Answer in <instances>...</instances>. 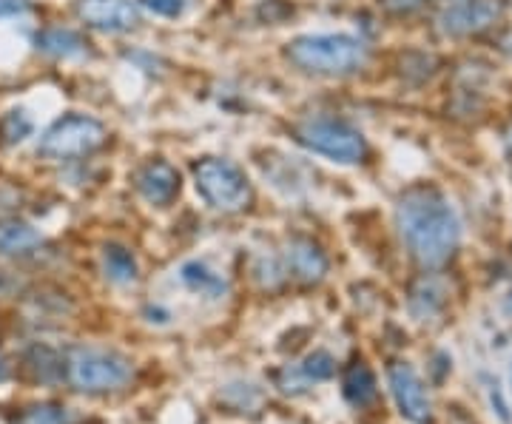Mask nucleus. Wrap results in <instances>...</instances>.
Returning <instances> with one entry per match:
<instances>
[{
	"mask_svg": "<svg viewBox=\"0 0 512 424\" xmlns=\"http://www.w3.org/2000/svg\"><path fill=\"white\" fill-rule=\"evenodd\" d=\"M396 222L410 257L424 268H439L456 254L461 225L436 188H410L396 205Z\"/></svg>",
	"mask_w": 512,
	"mask_h": 424,
	"instance_id": "1",
	"label": "nucleus"
},
{
	"mask_svg": "<svg viewBox=\"0 0 512 424\" xmlns=\"http://www.w3.org/2000/svg\"><path fill=\"white\" fill-rule=\"evenodd\" d=\"M285 55L302 72L336 77L362 69L367 60V46L365 40L345 32H325V35L293 37Z\"/></svg>",
	"mask_w": 512,
	"mask_h": 424,
	"instance_id": "2",
	"label": "nucleus"
},
{
	"mask_svg": "<svg viewBox=\"0 0 512 424\" xmlns=\"http://www.w3.org/2000/svg\"><path fill=\"white\" fill-rule=\"evenodd\" d=\"M66 379L83 393H111L126 388L134 368L123 353L103 348H72L66 356Z\"/></svg>",
	"mask_w": 512,
	"mask_h": 424,
	"instance_id": "3",
	"label": "nucleus"
},
{
	"mask_svg": "<svg viewBox=\"0 0 512 424\" xmlns=\"http://www.w3.org/2000/svg\"><path fill=\"white\" fill-rule=\"evenodd\" d=\"M194 183L205 203L217 211L234 214L248 208L254 191L245 177V171L231 163V160H220V157H205L194 166Z\"/></svg>",
	"mask_w": 512,
	"mask_h": 424,
	"instance_id": "4",
	"label": "nucleus"
},
{
	"mask_svg": "<svg viewBox=\"0 0 512 424\" xmlns=\"http://www.w3.org/2000/svg\"><path fill=\"white\" fill-rule=\"evenodd\" d=\"M296 140L313 154L328 157V160L342 163V166L359 163L367 154L362 131H356L345 120H336V117H311V120L299 123Z\"/></svg>",
	"mask_w": 512,
	"mask_h": 424,
	"instance_id": "5",
	"label": "nucleus"
},
{
	"mask_svg": "<svg viewBox=\"0 0 512 424\" xmlns=\"http://www.w3.org/2000/svg\"><path fill=\"white\" fill-rule=\"evenodd\" d=\"M106 143V126L89 114H66L40 137L37 151L49 160L86 157Z\"/></svg>",
	"mask_w": 512,
	"mask_h": 424,
	"instance_id": "6",
	"label": "nucleus"
},
{
	"mask_svg": "<svg viewBox=\"0 0 512 424\" xmlns=\"http://www.w3.org/2000/svg\"><path fill=\"white\" fill-rule=\"evenodd\" d=\"M504 15V0H456L439 15V29L450 37L478 35Z\"/></svg>",
	"mask_w": 512,
	"mask_h": 424,
	"instance_id": "7",
	"label": "nucleus"
},
{
	"mask_svg": "<svg viewBox=\"0 0 512 424\" xmlns=\"http://www.w3.org/2000/svg\"><path fill=\"white\" fill-rule=\"evenodd\" d=\"M387 376H390V390H393V399L402 410V416H407L413 424H430L433 405H430V393L419 379V373L404 362H396V365H390Z\"/></svg>",
	"mask_w": 512,
	"mask_h": 424,
	"instance_id": "8",
	"label": "nucleus"
},
{
	"mask_svg": "<svg viewBox=\"0 0 512 424\" xmlns=\"http://www.w3.org/2000/svg\"><path fill=\"white\" fill-rule=\"evenodd\" d=\"M134 188L140 191V197L148 205L165 208V205L174 203L177 194H180V174H177V168L171 166V163H165V160H148V163L137 168Z\"/></svg>",
	"mask_w": 512,
	"mask_h": 424,
	"instance_id": "9",
	"label": "nucleus"
},
{
	"mask_svg": "<svg viewBox=\"0 0 512 424\" xmlns=\"http://www.w3.org/2000/svg\"><path fill=\"white\" fill-rule=\"evenodd\" d=\"M77 18L103 32H128L140 15L131 0H77Z\"/></svg>",
	"mask_w": 512,
	"mask_h": 424,
	"instance_id": "10",
	"label": "nucleus"
},
{
	"mask_svg": "<svg viewBox=\"0 0 512 424\" xmlns=\"http://www.w3.org/2000/svg\"><path fill=\"white\" fill-rule=\"evenodd\" d=\"M288 268L293 277L302 282H319L328 274V257L311 240H291L288 242Z\"/></svg>",
	"mask_w": 512,
	"mask_h": 424,
	"instance_id": "11",
	"label": "nucleus"
},
{
	"mask_svg": "<svg viewBox=\"0 0 512 424\" xmlns=\"http://www.w3.org/2000/svg\"><path fill=\"white\" fill-rule=\"evenodd\" d=\"M43 245V234L23 220H0V257H26Z\"/></svg>",
	"mask_w": 512,
	"mask_h": 424,
	"instance_id": "12",
	"label": "nucleus"
},
{
	"mask_svg": "<svg viewBox=\"0 0 512 424\" xmlns=\"http://www.w3.org/2000/svg\"><path fill=\"white\" fill-rule=\"evenodd\" d=\"M342 390H345V399L353 407H367L376 402L379 390H376V376L373 370L367 368L365 362H353L345 370V379H342Z\"/></svg>",
	"mask_w": 512,
	"mask_h": 424,
	"instance_id": "13",
	"label": "nucleus"
},
{
	"mask_svg": "<svg viewBox=\"0 0 512 424\" xmlns=\"http://www.w3.org/2000/svg\"><path fill=\"white\" fill-rule=\"evenodd\" d=\"M37 46H40V52H46V55L52 57H63V60L80 57L86 52L83 37L72 32V29H46L43 35L37 37Z\"/></svg>",
	"mask_w": 512,
	"mask_h": 424,
	"instance_id": "14",
	"label": "nucleus"
},
{
	"mask_svg": "<svg viewBox=\"0 0 512 424\" xmlns=\"http://www.w3.org/2000/svg\"><path fill=\"white\" fill-rule=\"evenodd\" d=\"M103 271L111 282L128 285L137 279V259L123 245H106L103 248Z\"/></svg>",
	"mask_w": 512,
	"mask_h": 424,
	"instance_id": "15",
	"label": "nucleus"
},
{
	"mask_svg": "<svg viewBox=\"0 0 512 424\" xmlns=\"http://www.w3.org/2000/svg\"><path fill=\"white\" fill-rule=\"evenodd\" d=\"M180 279L197 294L220 296L225 291V282H222L220 274H214L205 262H185L180 268Z\"/></svg>",
	"mask_w": 512,
	"mask_h": 424,
	"instance_id": "16",
	"label": "nucleus"
},
{
	"mask_svg": "<svg viewBox=\"0 0 512 424\" xmlns=\"http://www.w3.org/2000/svg\"><path fill=\"white\" fill-rule=\"evenodd\" d=\"M32 131H35V120H32L26 111H6L3 120H0V143H3V146H18V143H23Z\"/></svg>",
	"mask_w": 512,
	"mask_h": 424,
	"instance_id": "17",
	"label": "nucleus"
},
{
	"mask_svg": "<svg viewBox=\"0 0 512 424\" xmlns=\"http://www.w3.org/2000/svg\"><path fill=\"white\" fill-rule=\"evenodd\" d=\"M15 424H77L74 416L60 405H32L20 413Z\"/></svg>",
	"mask_w": 512,
	"mask_h": 424,
	"instance_id": "18",
	"label": "nucleus"
},
{
	"mask_svg": "<svg viewBox=\"0 0 512 424\" xmlns=\"http://www.w3.org/2000/svg\"><path fill=\"white\" fill-rule=\"evenodd\" d=\"M441 291L436 282H430V279H424L416 285V291H413V299H410V308H413V314L419 316V319H427V316H433L439 311L441 305H444V299H433V296H441Z\"/></svg>",
	"mask_w": 512,
	"mask_h": 424,
	"instance_id": "19",
	"label": "nucleus"
},
{
	"mask_svg": "<svg viewBox=\"0 0 512 424\" xmlns=\"http://www.w3.org/2000/svg\"><path fill=\"white\" fill-rule=\"evenodd\" d=\"M333 370H336L333 356L325 351H316L299 365V376H302L305 382H325V379L333 376Z\"/></svg>",
	"mask_w": 512,
	"mask_h": 424,
	"instance_id": "20",
	"label": "nucleus"
},
{
	"mask_svg": "<svg viewBox=\"0 0 512 424\" xmlns=\"http://www.w3.org/2000/svg\"><path fill=\"white\" fill-rule=\"evenodd\" d=\"M191 0H146V6L160 18H180Z\"/></svg>",
	"mask_w": 512,
	"mask_h": 424,
	"instance_id": "21",
	"label": "nucleus"
},
{
	"mask_svg": "<svg viewBox=\"0 0 512 424\" xmlns=\"http://www.w3.org/2000/svg\"><path fill=\"white\" fill-rule=\"evenodd\" d=\"M29 9H32V3H29V0H0V20L26 15Z\"/></svg>",
	"mask_w": 512,
	"mask_h": 424,
	"instance_id": "22",
	"label": "nucleus"
}]
</instances>
